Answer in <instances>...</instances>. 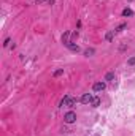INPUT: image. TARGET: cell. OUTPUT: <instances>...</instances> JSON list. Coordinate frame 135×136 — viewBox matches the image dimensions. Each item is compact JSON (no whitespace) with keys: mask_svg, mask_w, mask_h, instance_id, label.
<instances>
[{"mask_svg":"<svg viewBox=\"0 0 135 136\" xmlns=\"http://www.w3.org/2000/svg\"><path fill=\"white\" fill-rule=\"evenodd\" d=\"M76 98H72V97H64L62 100H60V103H59V106L62 108V106H67V108H73V106H76Z\"/></svg>","mask_w":135,"mask_h":136,"instance_id":"6da1fadb","label":"cell"},{"mask_svg":"<svg viewBox=\"0 0 135 136\" xmlns=\"http://www.w3.org/2000/svg\"><path fill=\"white\" fill-rule=\"evenodd\" d=\"M64 120H65V124H73V122L76 120V114L73 112V111H68L64 116Z\"/></svg>","mask_w":135,"mask_h":136,"instance_id":"7a4b0ae2","label":"cell"},{"mask_svg":"<svg viewBox=\"0 0 135 136\" xmlns=\"http://www.w3.org/2000/svg\"><path fill=\"white\" fill-rule=\"evenodd\" d=\"M92 98H94V97L92 95H91V93H84V95H83L81 97V103H84V104H88V103H91V101H92Z\"/></svg>","mask_w":135,"mask_h":136,"instance_id":"3957f363","label":"cell"},{"mask_svg":"<svg viewBox=\"0 0 135 136\" xmlns=\"http://www.w3.org/2000/svg\"><path fill=\"white\" fill-rule=\"evenodd\" d=\"M103 89H105V82H95L92 86V90L94 92H102Z\"/></svg>","mask_w":135,"mask_h":136,"instance_id":"277c9868","label":"cell"},{"mask_svg":"<svg viewBox=\"0 0 135 136\" xmlns=\"http://www.w3.org/2000/svg\"><path fill=\"white\" fill-rule=\"evenodd\" d=\"M67 48L70 51H73V52H78V51H80V46H78L76 43H73V41H70V43L67 44Z\"/></svg>","mask_w":135,"mask_h":136,"instance_id":"5b68a950","label":"cell"},{"mask_svg":"<svg viewBox=\"0 0 135 136\" xmlns=\"http://www.w3.org/2000/svg\"><path fill=\"white\" fill-rule=\"evenodd\" d=\"M68 36H70V33H68V32H65L64 35H62V43H64L65 46H67L68 43H70V41H68Z\"/></svg>","mask_w":135,"mask_h":136,"instance_id":"8992f818","label":"cell"},{"mask_svg":"<svg viewBox=\"0 0 135 136\" xmlns=\"http://www.w3.org/2000/svg\"><path fill=\"white\" fill-rule=\"evenodd\" d=\"M99 104H100V98H99V97H94V98H92V101H91V106L97 108Z\"/></svg>","mask_w":135,"mask_h":136,"instance_id":"52a82bcc","label":"cell"},{"mask_svg":"<svg viewBox=\"0 0 135 136\" xmlns=\"http://www.w3.org/2000/svg\"><path fill=\"white\" fill-rule=\"evenodd\" d=\"M134 13H132V10L130 8H126V10H123V16L124 18H127V16H132Z\"/></svg>","mask_w":135,"mask_h":136,"instance_id":"ba28073f","label":"cell"},{"mask_svg":"<svg viewBox=\"0 0 135 136\" xmlns=\"http://www.w3.org/2000/svg\"><path fill=\"white\" fill-rule=\"evenodd\" d=\"M94 52H95V49H92V48H91V49H86V51H84V56H86V57H91V56H94Z\"/></svg>","mask_w":135,"mask_h":136,"instance_id":"9c48e42d","label":"cell"},{"mask_svg":"<svg viewBox=\"0 0 135 136\" xmlns=\"http://www.w3.org/2000/svg\"><path fill=\"white\" fill-rule=\"evenodd\" d=\"M115 79V73L113 71H110V73H107V76H105V81H113Z\"/></svg>","mask_w":135,"mask_h":136,"instance_id":"30bf717a","label":"cell"},{"mask_svg":"<svg viewBox=\"0 0 135 136\" xmlns=\"http://www.w3.org/2000/svg\"><path fill=\"white\" fill-rule=\"evenodd\" d=\"M62 74H64V70H56L54 73H53L54 78H59V76H62Z\"/></svg>","mask_w":135,"mask_h":136,"instance_id":"8fae6325","label":"cell"},{"mask_svg":"<svg viewBox=\"0 0 135 136\" xmlns=\"http://www.w3.org/2000/svg\"><path fill=\"white\" fill-rule=\"evenodd\" d=\"M126 27H127V24H121V25H119V27H118V29H116V32H123V30H124V29H126Z\"/></svg>","mask_w":135,"mask_h":136,"instance_id":"7c38bea8","label":"cell"},{"mask_svg":"<svg viewBox=\"0 0 135 136\" xmlns=\"http://www.w3.org/2000/svg\"><path fill=\"white\" fill-rule=\"evenodd\" d=\"M105 38H107V41H111L113 40V32H108L107 35H105Z\"/></svg>","mask_w":135,"mask_h":136,"instance_id":"4fadbf2b","label":"cell"},{"mask_svg":"<svg viewBox=\"0 0 135 136\" xmlns=\"http://www.w3.org/2000/svg\"><path fill=\"white\" fill-rule=\"evenodd\" d=\"M127 63H129V65H135V57H130L127 60Z\"/></svg>","mask_w":135,"mask_h":136,"instance_id":"5bb4252c","label":"cell"},{"mask_svg":"<svg viewBox=\"0 0 135 136\" xmlns=\"http://www.w3.org/2000/svg\"><path fill=\"white\" fill-rule=\"evenodd\" d=\"M8 44H10V38H6V40H5V43H3V46H8Z\"/></svg>","mask_w":135,"mask_h":136,"instance_id":"9a60e30c","label":"cell"},{"mask_svg":"<svg viewBox=\"0 0 135 136\" xmlns=\"http://www.w3.org/2000/svg\"><path fill=\"white\" fill-rule=\"evenodd\" d=\"M43 2H45V0H37V3H43Z\"/></svg>","mask_w":135,"mask_h":136,"instance_id":"2e32d148","label":"cell"}]
</instances>
